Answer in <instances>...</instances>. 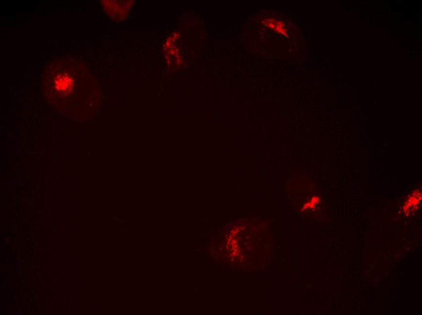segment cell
<instances>
[{"label":"cell","instance_id":"obj_2","mask_svg":"<svg viewBox=\"0 0 422 315\" xmlns=\"http://www.w3.org/2000/svg\"><path fill=\"white\" fill-rule=\"evenodd\" d=\"M54 81H55V86H56V88L59 90H66L71 88L73 80L70 76L65 74L58 75Z\"/></svg>","mask_w":422,"mask_h":315},{"label":"cell","instance_id":"obj_1","mask_svg":"<svg viewBox=\"0 0 422 315\" xmlns=\"http://www.w3.org/2000/svg\"><path fill=\"white\" fill-rule=\"evenodd\" d=\"M103 8L110 16L114 18H124L130 9L129 1H103Z\"/></svg>","mask_w":422,"mask_h":315}]
</instances>
